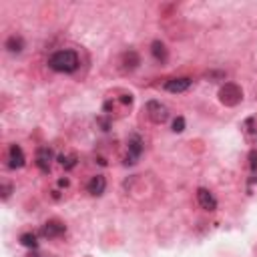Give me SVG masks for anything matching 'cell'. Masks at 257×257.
<instances>
[{
    "instance_id": "obj_1",
    "label": "cell",
    "mask_w": 257,
    "mask_h": 257,
    "mask_svg": "<svg viewBox=\"0 0 257 257\" xmlns=\"http://www.w3.org/2000/svg\"><path fill=\"white\" fill-rule=\"evenodd\" d=\"M80 60H79V55L71 48H62V50H57V53L50 55L48 59V66L53 68L57 73H75L79 68Z\"/></svg>"
},
{
    "instance_id": "obj_2",
    "label": "cell",
    "mask_w": 257,
    "mask_h": 257,
    "mask_svg": "<svg viewBox=\"0 0 257 257\" xmlns=\"http://www.w3.org/2000/svg\"><path fill=\"white\" fill-rule=\"evenodd\" d=\"M219 100L223 102L225 107H237L239 102L243 100V91L235 82H225L223 87L219 89Z\"/></svg>"
},
{
    "instance_id": "obj_3",
    "label": "cell",
    "mask_w": 257,
    "mask_h": 257,
    "mask_svg": "<svg viewBox=\"0 0 257 257\" xmlns=\"http://www.w3.org/2000/svg\"><path fill=\"white\" fill-rule=\"evenodd\" d=\"M145 109H147V117L155 125H163L167 119H169V109L163 105L161 100H149Z\"/></svg>"
},
{
    "instance_id": "obj_4",
    "label": "cell",
    "mask_w": 257,
    "mask_h": 257,
    "mask_svg": "<svg viewBox=\"0 0 257 257\" xmlns=\"http://www.w3.org/2000/svg\"><path fill=\"white\" fill-rule=\"evenodd\" d=\"M66 233V225L59 219H50L40 227V237L44 239H55V237H60Z\"/></svg>"
},
{
    "instance_id": "obj_5",
    "label": "cell",
    "mask_w": 257,
    "mask_h": 257,
    "mask_svg": "<svg viewBox=\"0 0 257 257\" xmlns=\"http://www.w3.org/2000/svg\"><path fill=\"white\" fill-rule=\"evenodd\" d=\"M143 151H145V145H143V139H141V135H131L129 137V157H127V165L131 163H137V159H139L143 155Z\"/></svg>"
},
{
    "instance_id": "obj_6",
    "label": "cell",
    "mask_w": 257,
    "mask_h": 257,
    "mask_svg": "<svg viewBox=\"0 0 257 257\" xmlns=\"http://www.w3.org/2000/svg\"><path fill=\"white\" fill-rule=\"evenodd\" d=\"M53 149L50 147H40L37 151V167L42 171V173H50V165H53Z\"/></svg>"
},
{
    "instance_id": "obj_7",
    "label": "cell",
    "mask_w": 257,
    "mask_h": 257,
    "mask_svg": "<svg viewBox=\"0 0 257 257\" xmlns=\"http://www.w3.org/2000/svg\"><path fill=\"white\" fill-rule=\"evenodd\" d=\"M24 163H26L24 151L19 145H10V149H8V167L10 169H20V167H24Z\"/></svg>"
},
{
    "instance_id": "obj_8",
    "label": "cell",
    "mask_w": 257,
    "mask_h": 257,
    "mask_svg": "<svg viewBox=\"0 0 257 257\" xmlns=\"http://www.w3.org/2000/svg\"><path fill=\"white\" fill-rule=\"evenodd\" d=\"M197 201L205 211H215L217 209V199L209 189H203V187L197 189Z\"/></svg>"
},
{
    "instance_id": "obj_9",
    "label": "cell",
    "mask_w": 257,
    "mask_h": 257,
    "mask_svg": "<svg viewBox=\"0 0 257 257\" xmlns=\"http://www.w3.org/2000/svg\"><path fill=\"white\" fill-rule=\"evenodd\" d=\"M191 79H187V77H179V79H169L165 82V91L169 93H185L187 89L191 87Z\"/></svg>"
},
{
    "instance_id": "obj_10",
    "label": "cell",
    "mask_w": 257,
    "mask_h": 257,
    "mask_svg": "<svg viewBox=\"0 0 257 257\" xmlns=\"http://www.w3.org/2000/svg\"><path fill=\"white\" fill-rule=\"evenodd\" d=\"M107 189V179L102 175H95L91 177V181L87 183V191L93 195V197H100Z\"/></svg>"
},
{
    "instance_id": "obj_11",
    "label": "cell",
    "mask_w": 257,
    "mask_h": 257,
    "mask_svg": "<svg viewBox=\"0 0 257 257\" xmlns=\"http://www.w3.org/2000/svg\"><path fill=\"white\" fill-rule=\"evenodd\" d=\"M4 46H6L8 53L19 55V53H22V48H24V39L20 37V34H12V37H8V39H6Z\"/></svg>"
},
{
    "instance_id": "obj_12",
    "label": "cell",
    "mask_w": 257,
    "mask_h": 257,
    "mask_svg": "<svg viewBox=\"0 0 257 257\" xmlns=\"http://www.w3.org/2000/svg\"><path fill=\"white\" fill-rule=\"evenodd\" d=\"M151 55H153V59H155L157 62H167V59H169V53H167V46L161 42V40H155L151 44Z\"/></svg>"
},
{
    "instance_id": "obj_13",
    "label": "cell",
    "mask_w": 257,
    "mask_h": 257,
    "mask_svg": "<svg viewBox=\"0 0 257 257\" xmlns=\"http://www.w3.org/2000/svg\"><path fill=\"white\" fill-rule=\"evenodd\" d=\"M123 62H125V66L129 68V71H133V68H137L141 64V59H139V55H137L135 50H127V53L123 55Z\"/></svg>"
},
{
    "instance_id": "obj_14",
    "label": "cell",
    "mask_w": 257,
    "mask_h": 257,
    "mask_svg": "<svg viewBox=\"0 0 257 257\" xmlns=\"http://www.w3.org/2000/svg\"><path fill=\"white\" fill-rule=\"evenodd\" d=\"M19 241H20V245H24L28 249H37L39 247V237H37V233H22Z\"/></svg>"
},
{
    "instance_id": "obj_15",
    "label": "cell",
    "mask_w": 257,
    "mask_h": 257,
    "mask_svg": "<svg viewBox=\"0 0 257 257\" xmlns=\"http://www.w3.org/2000/svg\"><path fill=\"white\" fill-rule=\"evenodd\" d=\"M60 165L64 169H73L77 165V155H62L60 157Z\"/></svg>"
},
{
    "instance_id": "obj_16",
    "label": "cell",
    "mask_w": 257,
    "mask_h": 257,
    "mask_svg": "<svg viewBox=\"0 0 257 257\" xmlns=\"http://www.w3.org/2000/svg\"><path fill=\"white\" fill-rule=\"evenodd\" d=\"M173 131L175 133H183L185 131V119L183 117H177L175 121H173Z\"/></svg>"
},
{
    "instance_id": "obj_17",
    "label": "cell",
    "mask_w": 257,
    "mask_h": 257,
    "mask_svg": "<svg viewBox=\"0 0 257 257\" xmlns=\"http://www.w3.org/2000/svg\"><path fill=\"white\" fill-rule=\"evenodd\" d=\"M10 193H12V185H8V183H4V185H2V199L6 201V199L10 197Z\"/></svg>"
},
{
    "instance_id": "obj_18",
    "label": "cell",
    "mask_w": 257,
    "mask_h": 257,
    "mask_svg": "<svg viewBox=\"0 0 257 257\" xmlns=\"http://www.w3.org/2000/svg\"><path fill=\"white\" fill-rule=\"evenodd\" d=\"M249 159H251V171L255 173V171H257V151H251L249 153Z\"/></svg>"
},
{
    "instance_id": "obj_19",
    "label": "cell",
    "mask_w": 257,
    "mask_h": 257,
    "mask_svg": "<svg viewBox=\"0 0 257 257\" xmlns=\"http://www.w3.org/2000/svg\"><path fill=\"white\" fill-rule=\"evenodd\" d=\"M59 185H60V187H66V185H68V179H60Z\"/></svg>"
}]
</instances>
